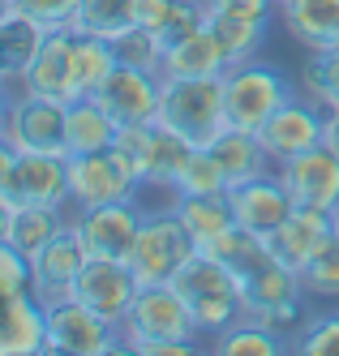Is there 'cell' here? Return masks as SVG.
I'll use <instances>...</instances> for the list:
<instances>
[{"instance_id":"1","label":"cell","mask_w":339,"mask_h":356,"mask_svg":"<svg viewBox=\"0 0 339 356\" xmlns=\"http://www.w3.org/2000/svg\"><path fill=\"white\" fill-rule=\"evenodd\" d=\"M172 288L185 300V309L194 314L202 335H223L228 326H237L245 318V284L202 249L172 275Z\"/></svg>"},{"instance_id":"2","label":"cell","mask_w":339,"mask_h":356,"mask_svg":"<svg viewBox=\"0 0 339 356\" xmlns=\"http://www.w3.org/2000/svg\"><path fill=\"white\" fill-rule=\"evenodd\" d=\"M164 129L180 134L189 146H211L219 134H228V99L223 78H164L159 116Z\"/></svg>"},{"instance_id":"3","label":"cell","mask_w":339,"mask_h":356,"mask_svg":"<svg viewBox=\"0 0 339 356\" xmlns=\"http://www.w3.org/2000/svg\"><path fill=\"white\" fill-rule=\"evenodd\" d=\"M198 335L202 330L172 284H142L120 322V343L134 356H142L150 343H198Z\"/></svg>"},{"instance_id":"4","label":"cell","mask_w":339,"mask_h":356,"mask_svg":"<svg viewBox=\"0 0 339 356\" xmlns=\"http://www.w3.org/2000/svg\"><path fill=\"white\" fill-rule=\"evenodd\" d=\"M297 90L288 86V78L262 60H237L223 73V99H228V124L232 129H249L258 134L262 124L288 104Z\"/></svg>"},{"instance_id":"5","label":"cell","mask_w":339,"mask_h":356,"mask_svg":"<svg viewBox=\"0 0 339 356\" xmlns=\"http://www.w3.org/2000/svg\"><path fill=\"white\" fill-rule=\"evenodd\" d=\"M198 253V241L189 227L176 219V211H146L138 241L129 249V266H134L138 284H172V275Z\"/></svg>"},{"instance_id":"6","label":"cell","mask_w":339,"mask_h":356,"mask_svg":"<svg viewBox=\"0 0 339 356\" xmlns=\"http://www.w3.org/2000/svg\"><path fill=\"white\" fill-rule=\"evenodd\" d=\"M43 322H47V352L52 356H108V352H125L120 326H112L108 318H99L90 305H82L77 296L43 305Z\"/></svg>"},{"instance_id":"7","label":"cell","mask_w":339,"mask_h":356,"mask_svg":"<svg viewBox=\"0 0 339 356\" xmlns=\"http://www.w3.org/2000/svg\"><path fill=\"white\" fill-rule=\"evenodd\" d=\"M305 284L301 275L279 266V262H267L258 275L245 279V318L262 322L279 335L288 330H301L305 326Z\"/></svg>"},{"instance_id":"8","label":"cell","mask_w":339,"mask_h":356,"mask_svg":"<svg viewBox=\"0 0 339 356\" xmlns=\"http://www.w3.org/2000/svg\"><path fill=\"white\" fill-rule=\"evenodd\" d=\"M142 215L146 211L138 207V197L103 202V207H73L69 232L86 249V258H120V262H129V249L138 241Z\"/></svg>"},{"instance_id":"9","label":"cell","mask_w":339,"mask_h":356,"mask_svg":"<svg viewBox=\"0 0 339 356\" xmlns=\"http://www.w3.org/2000/svg\"><path fill=\"white\" fill-rule=\"evenodd\" d=\"M65 116H69V104L13 90V104H9L0 138L17 155H65Z\"/></svg>"},{"instance_id":"10","label":"cell","mask_w":339,"mask_h":356,"mask_svg":"<svg viewBox=\"0 0 339 356\" xmlns=\"http://www.w3.org/2000/svg\"><path fill=\"white\" fill-rule=\"evenodd\" d=\"M142 185L120 150H95V155H69V202L73 207H103V202H129Z\"/></svg>"},{"instance_id":"11","label":"cell","mask_w":339,"mask_h":356,"mask_svg":"<svg viewBox=\"0 0 339 356\" xmlns=\"http://www.w3.org/2000/svg\"><path fill=\"white\" fill-rule=\"evenodd\" d=\"M322 124H326V108L314 104V99H288L262 129H258V142H262V150L271 155V163H288L297 155H305V150L322 146Z\"/></svg>"},{"instance_id":"12","label":"cell","mask_w":339,"mask_h":356,"mask_svg":"<svg viewBox=\"0 0 339 356\" xmlns=\"http://www.w3.org/2000/svg\"><path fill=\"white\" fill-rule=\"evenodd\" d=\"M73 31L69 26H52L39 56L31 60V69L22 73L17 90L26 95H39V99H56V104H77L86 99L77 90V60H73Z\"/></svg>"},{"instance_id":"13","label":"cell","mask_w":339,"mask_h":356,"mask_svg":"<svg viewBox=\"0 0 339 356\" xmlns=\"http://www.w3.org/2000/svg\"><path fill=\"white\" fill-rule=\"evenodd\" d=\"M138 288L142 284H138V275H134L129 262H120V258H86V266L77 270L73 296L82 305H90L99 318H108L112 326H120L125 314H129V305H134V296H138Z\"/></svg>"},{"instance_id":"14","label":"cell","mask_w":339,"mask_h":356,"mask_svg":"<svg viewBox=\"0 0 339 356\" xmlns=\"http://www.w3.org/2000/svg\"><path fill=\"white\" fill-rule=\"evenodd\" d=\"M159 95H164L159 73H146V69H134V65H116L108 73V82H103L90 99H99V108L116 124H150L159 116Z\"/></svg>"},{"instance_id":"15","label":"cell","mask_w":339,"mask_h":356,"mask_svg":"<svg viewBox=\"0 0 339 356\" xmlns=\"http://www.w3.org/2000/svg\"><path fill=\"white\" fill-rule=\"evenodd\" d=\"M0 193L13 207H73L69 202V155H17Z\"/></svg>"},{"instance_id":"16","label":"cell","mask_w":339,"mask_h":356,"mask_svg":"<svg viewBox=\"0 0 339 356\" xmlns=\"http://www.w3.org/2000/svg\"><path fill=\"white\" fill-rule=\"evenodd\" d=\"M228 202H232L237 223L249 227V232H258V236L275 232V227L297 211V197L279 181V172H262V176H253V181H245V185H232Z\"/></svg>"},{"instance_id":"17","label":"cell","mask_w":339,"mask_h":356,"mask_svg":"<svg viewBox=\"0 0 339 356\" xmlns=\"http://www.w3.org/2000/svg\"><path fill=\"white\" fill-rule=\"evenodd\" d=\"M279 181L288 185V193L297 197V207H318V211H335L339 207V155L331 146H314L305 155L279 163Z\"/></svg>"},{"instance_id":"18","label":"cell","mask_w":339,"mask_h":356,"mask_svg":"<svg viewBox=\"0 0 339 356\" xmlns=\"http://www.w3.org/2000/svg\"><path fill=\"white\" fill-rule=\"evenodd\" d=\"M335 232V219L331 211H318V207H297L288 219H283L275 232H267V253H271V262L279 266H288V270H305V262L318 253V245Z\"/></svg>"},{"instance_id":"19","label":"cell","mask_w":339,"mask_h":356,"mask_svg":"<svg viewBox=\"0 0 339 356\" xmlns=\"http://www.w3.org/2000/svg\"><path fill=\"white\" fill-rule=\"evenodd\" d=\"M26 262H31V292H35V300L52 305V300L73 296L77 270L86 266V249L77 245L73 232H61L56 241H47L43 249H35Z\"/></svg>"},{"instance_id":"20","label":"cell","mask_w":339,"mask_h":356,"mask_svg":"<svg viewBox=\"0 0 339 356\" xmlns=\"http://www.w3.org/2000/svg\"><path fill=\"white\" fill-rule=\"evenodd\" d=\"M43 39H47V26H43L39 17L22 13L17 5L0 17V82L17 90L22 73L31 69V60L39 56Z\"/></svg>"},{"instance_id":"21","label":"cell","mask_w":339,"mask_h":356,"mask_svg":"<svg viewBox=\"0 0 339 356\" xmlns=\"http://www.w3.org/2000/svg\"><path fill=\"white\" fill-rule=\"evenodd\" d=\"M228 69H232V52L211 26H202L198 35L172 43L164 52V78H223Z\"/></svg>"},{"instance_id":"22","label":"cell","mask_w":339,"mask_h":356,"mask_svg":"<svg viewBox=\"0 0 339 356\" xmlns=\"http://www.w3.org/2000/svg\"><path fill=\"white\" fill-rule=\"evenodd\" d=\"M283 26L297 43H305L309 52H326L339 47V0H288L279 9Z\"/></svg>"},{"instance_id":"23","label":"cell","mask_w":339,"mask_h":356,"mask_svg":"<svg viewBox=\"0 0 339 356\" xmlns=\"http://www.w3.org/2000/svg\"><path fill=\"white\" fill-rule=\"evenodd\" d=\"M120 124L99 108V99H77L69 104L65 116V155H95V150H112L116 146Z\"/></svg>"},{"instance_id":"24","label":"cell","mask_w":339,"mask_h":356,"mask_svg":"<svg viewBox=\"0 0 339 356\" xmlns=\"http://www.w3.org/2000/svg\"><path fill=\"white\" fill-rule=\"evenodd\" d=\"M211 155H215L219 168H223L228 189H232V185H245V181H253V176H262V172H275L271 155L262 150L258 134H249V129H228V134H219V138L211 142Z\"/></svg>"},{"instance_id":"25","label":"cell","mask_w":339,"mask_h":356,"mask_svg":"<svg viewBox=\"0 0 339 356\" xmlns=\"http://www.w3.org/2000/svg\"><path fill=\"white\" fill-rule=\"evenodd\" d=\"M198 249H202V253H211L215 262H223L232 275L241 279V284H245L249 275H258V270H262V266L271 262L267 241L258 236V232H249V227H241V223L223 227L219 236H211V241H206V245H198Z\"/></svg>"},{"instance_id":"26","label":"cell","mask_w":339,"mask_h":356,"mask_svg":"<svg viewBox=\"0 0 339 356\" xmlns=\"http://www.w3.org/2000/svg\"><path fill=\"white\" fill-rule=\"evenodd\" d=\"M69 219H73V207H13L9 245L31 258L35 249H43L47 241L69 232Z\"/></svg>"},{"instance_id":"27","label":"cell","mask_w":339,"mask_h":356,"mask_svg":"<svg viewBox=\"0 0 339 356\" xmlns=\"http://www.w3.org/2000/svg\"><path fill=\"white\" fill-rule=\"evenodd\" d=\"M172 211H176L180 223L189 227V236H194L198 245H206L211 236H219L223 227L237 223L228 193H176V197H172Z\"/></svg>"},{"instance_id":"28","label":"cell","mask_w":339,"mask_h":356,"mask_svg":"<svg viewBox=\"0 0 339 356\" xmlns=\"http://www.w3.org/2000/svg\"><path fill=\"white\" fill-rule=\"evenodd\" d=\"M134 0H82L69 22V31L77 35H95V39H108L116 43L125 31H134Z\"/></svg>"},{"instance_id":"29","label":"cell","mask_w":339,"mask_h":356,"mask_svg":"<svg viewBox=\"0 0 339 356\" xmlns=\"http://www.w3.org/2000/svg\"><path fill=\"white\" fill-rule=\"evenodd\" d=\"M211 348L219 356H283L288 352V339H283L279 330L253 322V318H241L237 326H228L223 335H215Z\"/></svg>"},{"instance_id":"30","label":"cell","mask_w":339,"mask_h":356,"mask_svg":"<svg viewBox=\"0 0 339 356\" xmlns=\"http://www.w3.org/2000/svg\"><path fill=\"white\" fill-rule=\"evenodd\" d=\"M206 26L223 39V47L232 52V65H237V60H253L258 52H262V39H267L271 22L237 17V13H211V9H206Z\"/></svg>"},{"instance_id":"31","label":"cell","mask_w":339,"mask_h":356,"mask_svg":"<svg viewBox=\"0 0 339 356\" xmlns=\"http://www.w3.org/2000/svg\"><path fill=\"white\" fill-rule=\"evenodd\" d=\"M73 60H77V90H82V95H95L103 82H108V73L120 65L116 47L108 39H95V35H77L73 39Z\"/></svg>"},{"instance_id":"32","label":"cell","mask_w":339,"mask_h":356,"mask_svg":"<svg viewBox=\"0 0 339 356\" xmlns=\"http://www.w3.org/2000/svg\"><path fill=\"white\" fill-rule=\"evenodd\" d=\"M301 86L305 95L322 104L326 112L339 108V47H326V52H309V60L301 65Z\"/></svg>"},{"instance_id":"33","label":"cell","mask_w":339,"mask_h":356,"mask_svg":"<svg viewBox=\"0 0 339 356\" xmlns=\"http://www.w3.org/2000/svg\"><path fill=\"white\" fill-rule=\"evenodd\" d=\"M301 284L309 296H322V300H339V232H331L318 253L305 262L301 270Z\"/></svg>"},{"instance_id":"34","label":"cell","mask_w":339,"mask_h":356,"mask_svg":"<svg viewBox=\"0 0 339 356\" xmlns=\"http://www.w3.org/2000/svg\"><path fill=\"white\" fill-rule=\"evenodd\" d=\"M172 193H228L223 168H219V159L211 155V146H194V155H189L185 168H180Z\"/></svg>"},{"instance_id":"35","label":"cell","mask_w":339,"mask_h":356,"mask_svg":"<svg viewBox=\"0 0 339 356\" xmlns=\"http://www.w3.org/2000/svg\"><path fill=\"white\" fill-rule=\"evenodd\" d=\"M116 60L120 65H134V69H146V73H159L164 78V39L155 35V31H146V26H134V31H125L116 43Z\"/></svg>"},{"instance_id":"36","label":"cell","mask_w":339,"mask_h":356,"mask_svg":"<svg viewBox=\"0 0 339 356\" xmlns=\"http://www.w3.org/2000/svg\"><path fill=\"white\" fill-rule=\"evenodd\" d=\"M292 348L301 356H339V309H318L314 318H305Z\"/></svg>"},{"instance_id":"37","label":"cell","mask_w":339,"mask_h":356,"mask_svg":"<svg viewBox=\"0 0 339 356\" xmlns=\"http://www.w3.org/2000/svg\"><path fill=\"white\" fill-rule=\"evenodd\" d=\"M116 150H120V159L134 168L138 185L146 189V181H150V159H155V120L150 124H120Z\"/></svg>"},{"instance_id":"38","label":"cell","mask_w":339,"mask_h":356,"mask_svg":"<svg viewBox=\"0 0 339 356\" xmlns=\"http://www.w3.org/2000/svg\"><path fill=\"white\" fill-rule=\"evenodd\" d=\"M206 26V0H168V9H164V22L155 26V35L164 39V47L180 43V39H189Z\"/></svg>"},{"instance_id":"39","label":"cell","mask_w":339,"mask_h":356,"mask_svg":"<svg viewBox=\"0 0 339 356\" xmlns=\"http://www.w3.org/2000/svg\"><path fill=\"white\" fill-rule=\"evenodd\" d=\"M0 292H31V262L9 241H0Z\"/></svg>"},{"instance_id":"40","label":"cell","mask_w":339,"mask_h":356,"mask_svg":"<svg viewBox=\"0 0 339 356\" xmlns=\"http://www.w3.org/2000/svg\"><path fill=\"white\" fill-rule=\"evenodd\" d=\"M13 5H17L22 13L39 17L43 26L52 31V26H69V22H73V13H77V5H82V0H13Z\"/></svg>"},{"instance_id":"41","label":"cell","mask_w":339,"mask_h":356,"mask_svg":"<svg viewBox=\"0 0 339 356\" xmlns=\"http://www.w3.org/2000/svg\"><path fill=\"white\" fill-rule=\"evenodd\" d=\"M211 13H237V17H258V22H271L275 17V0H206Z\"/></svg>"},{"instance_id":"42","label":"cell","mask_w":339,"mask_h":356,"mask_svg":"<svg viewBox=\"0 0 339 356\" xmlns=\"http://www.w3.org/2000/svg\"><path fill=\"white\" fill-rule=\"evenodd\" d=\"M164 9H168V0H134V22L146 31H155L164 22Z\"/></svg>"},{"instance_id":"43","label":"cell","mask_w":339,"mask_h":356,"mask_svg":"<svg viewBox=\"0 0 339 356\" xmlns=\"http://www.w3.org/2000/svg\"><path fill=\"white\" fill-rule=\"evenodd\" d=\"M322 146H331L335 155H339V108L326 112V124H322Z\"/></svg>"},{"instance_id":"44","label":"cell","mask_w":339,"mask_h":356,"mask_svg":"<svg viewBox=\"0 0 339 356\" xmlns=\"http://www.w3.org/2000/svg\"><path fill=\"white\" fill-rule=\"evenodd\" d=\"M9 223H13V202L0 193V241H9Z\"/></svg>"},{"instance_id":"45","label":"cell","mask_w":339,"mask_h":356,"mask_svg":"<svg viewBox=\"0 0 339 356\" xmlns=\"http://www.w3.org/2000/svg\"><path fill=\"white\" fill-rule=\"evenodd\" d=\"M9 104H13V86L0 82V129H5V116H9Z\"/></svg>"},{"instance_id":"46","label":"cell","mask_w":339,"mask_h":356,"mask_svg":"<svg viewBox=\"0 0 339 356\" xmlns=\"http://www.w3.org/2000/svg\"><path fill=\"white\" fill-rule=\"evenodd\" d=\"M9 9H13V0H0V17H5Z\"/></svg>"},{"instance_id":"47","label":"cell","mask_w":339,"mask_h":356,"mask_svg":"<svg viewBox=\"0 0 339 356\" xmlns=\"http://www.w3.org/2000/svg\"><path fill=\"white\" fill-rule=\"evenodd\" d=\"M331 219H335V232H339V207H335V211H331Z\"/></svg>"},{"instance_id":"48","label":"cell","mask_w":339,"mask_h":356,"mask_svg":"<svg viewBox=\"0 0 339 356\" xmlns=\"http://www.w3.org/2000/svg\"><path fill=\"white\" fill-rule=\"evenodd\" d=\"M275 5H279V9H283V5H288V0H275Z\"/></svg>"}]
</instances>
